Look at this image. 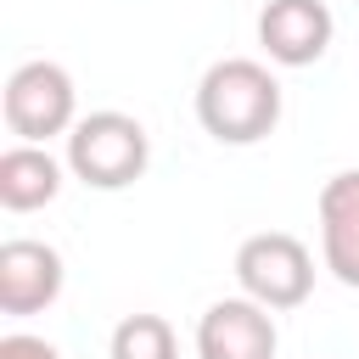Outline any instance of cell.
Returning a JSON list of instances; mask_svg holds the SVG:
<instances>
[{
  "instance_id": "obj_2",
  "label": "cell",
  "mask_w": 359,
  "mask_h": 359,
  "mask_svg": "<svg viewBox=\"0 0 359 359\" xmlns=\"http://www.w3.org/2000/svg\"><path fill=\"white\" fill-rule=\"evenodd\" d=\"M146 163H151V135L129 112H112V107L84 112L67 135V168L90 191H123L146 174Z\"/></svg>"
},
{
  "instance_id": "obj_3",
  "label": "cell",
  "mask_w": 359,
  "mask_h": 359,
  "mask_svg": "<svg viewBox=\"0 0 359 359\" xmlns=\"http://www.w3.org/2000/svg\"><path fill=\"white\" fill-rule=\"evenodd\" d=\"M6 129L22 146H45L50 135H73L79 123V90L62 62H22L6 79Z\"/></svg>"
},
{
  "instance_id": "obj_8",
  "label": "cell",
  "mask_w": 359,
  "mask_h": 359,
  "mask_svg": "<svg viewBox=\"0 0 359 359\" xmlns=\"http://www.w3.org/2000/svg\"><path fill=\"white\" fill-rule=\"evenodd\" d=\"M320 258L359 292V168H342L320 185Z\"/></svg>"
},
{
  "instance_id": "obj_6",
  "label": "cell",
  "mask_w": 359,
  "mask_h": 359,
  "mask_svg": "<svg viewBox=\"0 0 359 359\" xmlns=\"http://www.w3.org/2000/svg\"><path fill=\"white\" fill-rule=\"evenodd\" d=\"M337 17L325 0H269L258 11V45L275 67H314L331 50Z\"/></svg>"
},
{
  "instance_id": "obj_7",
  "label": "cell",
  "mask_w": 359,
  "mask_h": 359,
  "mask_svg": "<svg viewBox=\"0 0 359 359\" xmlns=\"http://www.w3.org/2000/svg\"><path fill=\"white\" fill-rule=\"evenodd\" d=\"M275 314L252 297H219L196 320V359H275Z\"/></svg>"
},
{
  "instance_id": "obj_9",
  "label": "cell",
  "mask_w": 359,
  "mask_h": 359,
  "mask_svg": "<svg viewBox=\"0 0 359 359\" xmlns=\"http://www.w3.org/2000/svg\"><path fill=\"white\" fill-rule=\"evenodd\" d=\"M62 191V163L45 146H6L0 151V208L6 213H34L45 202H56Z\"/></svg>"
},
{
  "instance_id": "obj_11",
  "label": "cell",
  "mask_w": 359,
  "mask_h": 359,
  "mask_svg": "<svg viewBox=\"0 0 359 359\" xmlns=\"http://www.w3.org/2000/svg\"><path fill=\"white\" fill-rule=\"evenodd\" d=\"M0 359H62V353H56V342H45V337L11 331V337H0Z\"/></svg>"
},
{
  "instance_id": "obj_4",
  "label": "cell",
  "mask_w": 359,
  "mask_h": 359,
  "mask_svg": "<svg viewBox=\"0 0 359 359\" xmlns=\"http://www.w3.org/2000/svg\"><path fill=\"white\" fill-rule=\"evenodd\" d=\"M236 286H241V297L264 303L269 314L297 309L314 292V258H309V247L297 236L258 230V236H247L236 247Z\"/></svg>"
},
{
  "instance_id": "obj_5",
  "label": "cell",
  "mask_w": 359,
  "mask_h": 359,
  "mask_svg": "<svg viewBox=\"0 0 359 359\" xmlns=\"http://www.w3.org/2000/svg\"><path fill=\"white\" fill-rule=\"evenodd\" d=\"M62 286H67V269L50 241H34V236L0 241V314L11 320L39 314L62 297Z\"/></svg>"
},
{
  "instance_id": "obj_10",
  "label": "cell",
  "mask_w": 359,
  "mask_h": 359,
  "mask_svg": "<svg viewBox=\"0 0 359 359\" xmlns=\"http://www.w3.org/2000/svg\"><path fill=\"white\" fill-rule=\"evenodd\" d=\"M107 359H180V337L163 314H123L112 325Z\"/></svg>"
},
{
  "instance_id": "obj_1",
  "label": "cell",
  "mask_w": 359,
  "mask_h": 359,
  "mask_svg": "<svg viewBox=\"0 0 359 359\" xmlns=\"http://www.w3.org/2000/svg\"><path fill=\"white\" fill-rule=\"evenodd\" d=\"M196 123L219 146H258L280 123V84L252 56H224L196 84Z\"/></svg>"
}]
</instances>
